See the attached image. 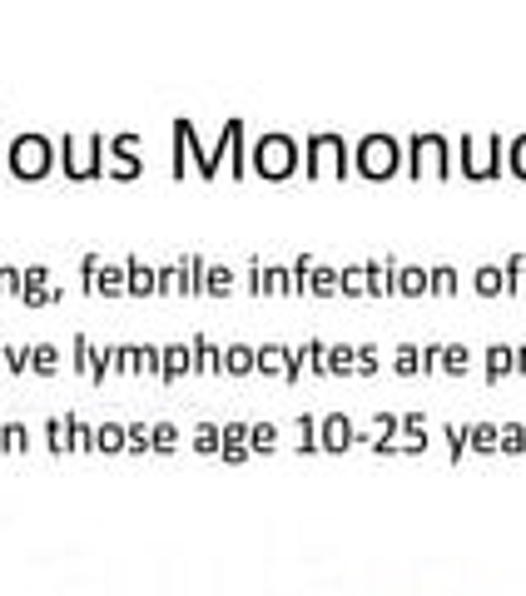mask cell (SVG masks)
Wrapping results in <instances>:
<instances>
[{"instance_id": "cell-4", "label": "cell", "mask_w": 526, "mask_h": 596, "mask_svg": "<svg viewBox=\"0 0 526 596\" xmlns=\"http://www.w3.org/2000/svg\"><path fill=\"white\" fill-rule=\"evenodd\" d=\"M249 169L263 174V179H288L298 169V145L288 135H263L254 154H249Z\"/></svg>"}, {"instance_id": "cell-15", "label": "cell", "mask_w": 526, "mask_h": 596, "mask_svg": "<svg viewBox=\"0 0 526 596\" xmlns=\"http://www.w3.org/2000/svg\"><path fill=\"white\" fill-rule=\"evenodd\" d=\"M512 368H517V348L512 343H492L487 348V383H502Z\"/></svg>"}, {"instance_id": "cell-8", "label": "cell", "mask_w": 526, "mask_h": 596, "mask_svg": "<svg viewBox=\"0 0 526 596\" xmlns=\"http://www.w3.org/2000/svg\"><path fill=\"white\" fill-rule=\"evenodd\" d=\"M358 438V428H353V418H338V413H328V418H318V447H328V452H343V447Z\"/></svg>"}, {"instance_id": "cell-19", "label": "cell", "mask_w": 526, "mask_h": 596, "mask_svg": "<svg viewBox=\"0 0 526 596\" xmlns=\"http://www.w3.org/2000/svg\"><path fill=\"white\" fill-rule=\"evenodd\" d=\"M134 154H139V135H120V140H115V174H120V179H134V174H139V159H134Z\"/></svg>"}, {"instance_id": "cell-13", "label": "cell", "mask_w": 526, "mask_h": 596, "mask_svg": "<svg viewBox=\"0 0 526 596\" xmlns=\"http://www.w3.org/2000/svg\"><path fill=\"white\" fill-rule=\"evenodd\" d=\"M159 289V269H149V264H139V259H130L125 264V294H154Z\"/></svg>"}, {"instance_id": "cell-29", "label": "cell", "mask_w": 526, "mask_h": 596, "mask_svg": "<svg viewBox=\"0 0 526 596\" xmlns=\"http://www.w3.org/2000/svg\"><path fill=\"white\" fill-rule=\"evenodd\" d=\"M229 289H234V274H229V269H209V274H204V294L224 298Z\"/></svg>"}, {"instance_id": "cell-7", "label": "cell", "mask_w": 526, "mask_h": 596, "mask_svg": "<svg viewBox=\"0 0 526 596\" xmlns=\"http://www.w3.org/2000/svg\"><path fill=\"white\" fill-rule=\"evenodd\" d=\"M422 164H427L437 179H447V174H452V145H447L442 135H417V140H412V179H422Z\"/></svg>"}, {"instance_id": "cell-2", "label": "cell", "mask_w": 526, "mask_h": 596, "mask_svg": "<svg viewBox=\"0 0 526 596\" xmlns=\"http://www.w3.org/2000/svg\"><path fill=\"white\" fill-rule=\"evenodd\" d=\"M60 164H65V179H100L105 174V135H65L60 140Z\"/></svg>"}, {"instance_id": "cell-9", "label": "cell", "mask_w": 526, "mask_h": 596, "mask_svg": "<svg viewBox=\"0 0 526 596\" xmlns=\"http://www.w3.org/2000/svg\"><path fill=\"white\" fill-rule=\"evenodd\" d=\"M219 373H229V378L254 373V348H249V343H224V348H219Z\"/></svg>"}, {"instance_id": "cell-1", "label": "cell", "mask_w": 526, "mask_h": 596, "mask_svg": "<svg viewBox=\"0 0 526 596\" xmlns=\"http://www.w3.org/2000/svg\"><path fill=\"white\" fill-rule=\"evenodd\" d=\"M55 159H60V149L50 145L45 135H20V140L5 145V169H10L15 179H25V184L45 179V174L55 169Z\"/></svg>"}, {"instance_id": "cell-6", "label": "cell", "mask_w": 526, "mask_h": 596, "mask_svg": "<svg viewBox=\"0 0 526 596\" xmlns=\"http://www.w3.org/2000/svg\"><path fill=\"white\" fill-rule=\"evenodd\" d=\"M462 174L467 179H497L502 174V135H487V140L462 135Z\"/></svg>"}, {"instance_id": "cell-18", "label": "cell", "mask_w": 526, "mask_h": 596, "mask_svg": "<svg viewBox=\"0 0 526 596\" xmlns=\"http://www.w3.org/2000/svg\"><path fill=\"white\" fill-rule=\"evenodd\" d=\"M219 433H224V447H219V452H224L229 462H244V457H249V423H224Z\"/></svg>"}, {"instance_id": "cell-22", "label": "cell", "mask_w": 526, "mask_h": 596, "mask_svg": "<svg viewBox=\"0 0 526 596\" xmlns=\"http://www.w3.org/2000/svg\"><path fill=\"white\" fill-rule=\"evenodd\" d=\"M467 447L497 452V447H502V428H497V423H472V428H467Z\"/></svg>"}, {"instance_id": "cell-5", "label": "cell", "mask_w": 526, "mask_h": 596, "mask_svg": "<svg viewBox=\"0 0 526 596\" xmlns=\"http://www.w3.org/2000/svg\"><path fill=\"white\" fill-rule=\"evenodd\" d=\"M308 179H323V174H333V179H343L348 169H353V149L343 145V135H313L308 140Z\"/></svg>"}, {"instance_id": "cell-38", "label": "cell", "mask_w": 526, "mask_h": 596, "mask_svg": "<svg viewBox=\"0 0 526 596\" xmlns=\"http://www.w3.org/2000/svg\"><path fill=\"white\" fill-rule=\"evenodd\" d=\"M20 269H0V294H10V298H20Z\"/></svg>"}, {"instance_id": "cell-21", "label": "cell", "mask_w": 526, "mask_h": 596, "mask_svg": "<svg viewBox=\"0 0 526 596\" xmlns=\"http://www.w3.org/2000/svg\"><path fill=\"white\" fill-rule=\"evenodd\" d=\"M30 368H35L40 378H55V373H60V353H55V343H30Z\"/></svg>"}, {"instance_id": "cell-33", "label": "cell", "mask_w": 526, "mask_h": 596, "mask_svg": "<svg viewBox=\"0 0 526 596\" xmlns=\"http://www.w3.org/2000/svg\"><path fill=\"white\" fill-rule=\"evenodd\" d=\"M417 363H422V348H417V343H402V348H397V373L407 378V373H417Z\"/></svg>"}, {"instance_id": "cell-31", "label": "cell", "mask_w": 526, "mask_h": 596, "mask_svg": "<svg viewBox=\"0 0 526 596\" xmlns=\"http://www.w3.org/2000/svg\"><path fill=\"white\" fill-rule=\"evenodd\" d=\"M149 447H154L149 428H144V423H130V428H125V452H149Z\"/></svg>"}, {"instance_id": "cell-23", "label": "cell", "mask_w": 526, "mask_h": 596, "mask_svg": "<svg viewBox=\"0 0 526 596\" xmlns=\"http://www.w3.org/2000/svg\"><path fill=\"white\" fill-rule=\"evenodd\" d=\"M507 289V274H502V264H482L477 269V294L482 298H497Z\"/></svg>"}, {"instance_id": "cell-16", "label": "cell", "mask_w": 526, "mask_h": 596, "mask_svg": "<svg viewBox=\"0 0 526 596\" xmlns=\"http://www.w3.org/2000/svg\"><path fill=\"white\" fill-rule=\"evenodd\" d=\"M393 294L402 298H422V294H432V279H427V269H397V279H393Z\"/></svg>"}, {"instance_id": "cell-17", "label": "cell", "mask_w": 526, "mask_h": 596, "mask_svg": "<svg viewBox=\"0 0 526 596\" xmlns=\"http://www.w3.org/2000/svg\"><path fill=\"white\" fill-rule=\"evenodd\" d=\"M20 298L40 308V303H50V298H60V294L50 289V274H45V269H25V284H20Z\"/></svg>"}, {"instance_id": "cell-20", "label": "cell", "mask_w": 526, "mask_h": 596, "mask_svg": "<svg viewBox=\"0 0 526 596\" xmlns=\"http://www.w3.org/2000/svg\"><path fill=\"white\" fill-rule=\"evenodd\" d=\"M323 358H328V373H333V378H348V373H358V348H353V343H333Z\"/></svg>"}, {"instance_id": "cell-12", "label": "cell", "mask_w": 526, "mask_h": 596, "mask_svg": "<svg viewBox=\"0 0 526 596\" xmlns=\"http://www.w3.org/2000/svg\"><path fill=\"white\" fill-rule=\"evenodd\" d=\"M189 373H219V348L214 338H189Z\"/></svg>"}, {"instance_id": "cell-25", "label": "cell", "mask_w": 526, "mask_h": 596, "mask_svg": "<svg viewBox=\"0 0 526 596\" xmlns=\"http://www.w3.org/2000/svg\"><path fill=\"white\" fill-rule=\"evenodd\" d=\"M95 294H125V269L100 264V274H95Z\"/></svg>"}, {"instance_id": "cell-32", "label": "cell", "mask_w": 526, "mask_h": 596, "mask_svg": "<svg viewBox=\"0 0 526 596\" xmlns=\"http://www.w3.org/2000/svg\"><path fill=\"white\" fill-rule=\"evenodd\" d=\"M313 269H318V259H308V254L293 264V294H308V279H313Z\"/></svg>"}, {"instance_id": "cell-36", "label": "cell", "mask_w": 526, "mask_h": 596, "mask_svg": "<svg viewBox=\"0 0 526 596\" xmlns=\"http://www.w3.org/2000/svg\"><path fill=\"white\" fill-rule=\"evenodd\" d=\"M526 447V428L522 423H507V428H502V452H522Z\"/></svg>"}, {"instance_id": "cell-3", "label": "cell", "mask_w": 526, "mask_h": 596, "mask_svg": "<svg viewBox=\"0 0 526 596\" xmlns=\"http://www.w3.org/2000/svg\"><path fill=\"white\" fill-rule=\"evenodd\" d=\"M353 169L363 179H393L397 169H402V149H397L393 135H368V140H358V149H353Z\"/></svg>"}, {"instance_id": "cell-28", "label": "cell", "mask_w": 526, "mask_h": 596, "mask_svg": "<svg viewBox=\"0 0 526 596\" xmlns=\"http://www.w3.org/2000/svg\"><path fill=\"white\" fill-rule=\"evenodd\" d=\"M194 447H199V452H219V447H224V433H219V423H199V433H194Z\"/></svg>"}, {"instance_id": "cell-39", "label": "cell", "mask_w": 526, "mask_h": 596, "mask_svg": "<svg viewBox=\"0 0 526 596\" xmlns=\"http://www.w3.org/2000/svg\"><path fill=\"white\" fill-rule=\"evenodd\" d=\"M442 433H447V443H452V457H462V447H467V428H457V423H447Z\"/></svg>"}, {"instance_id": "cell-35", "label": "cell", "mask_w": 526, "mask_h": 596, "mask_svg": "<svg viewBox=\"0 0 526 596\" xmlns=\"http://www.w3.org/2000/svg\"><path fill=\"white\" fill-rule=\"evenodd\" d=\"M507 164H512V174H517V179H526V135L512 140V149H507Z\"/></svg>"}, {"instance_id": "cell-14", "label": "cell", "mask_w": 526, "mask_h": 596, "mask_svg": "<svg viewBox=\"0 0 526 596\" xmlns=\"http://www.w3.org/2000/svg\"><path fill=\"white\" fill-rule=\"evenodd\" d=\"M467 368H472V348H467V343H442L437 373H447V378H462Z\"/></svg>"}, {"instance_id": "cell-11", "label": "cell", "mask_w": 526, "mask_h": 596, "mask_svg": "<svg viewBox=\"0 0 526 596\" xmlns=\"http://www.w3.org/2000/svg\"><path fill=\"white\" fill-rule=\"evenodd\" d=\"M224 149H229V169L244 179V174H249V154H244V120H229V125H224Z\"/></svg>"}, {"instance_id": "cell-10", "label": "cell", "mask_w": 526, "mask_h": 596, "mask_svg": "<svg viewBox=\"0 0 526 596\" xmlns=\"http://www.w3.org/2000/svg\"><path fill=\"white\" fill-rule=\"evenodd\" d=\"M159 368H164L159 378L174 388V383L189 373V343H169V348H159Z\"/></svg>"}, {"instance_id": "cell-26", "label": "cell", "mask_w": 526, "mask_h": 596, "mask_svg": "<svg viewBox=\"0 0 526 596\" xmlns=\"http://www.w3.org/2000/svg\"><path fill=\"white\" fill-rule=\"evenodd\" d=\"M95 447L100 452H125V428L120 423H100L95 428Z\"/></svg>"}, {"instance_id": "cell-24", "label": "cell", "mask_w": 526, "mask_h": 596, "mask_svg": "<svg viewBox=\"0 0 526 596\" xmlns=\"http://www.w3.org/2000/svg\"><path fill=\"white\" fill-rule=\"evenodd\" d=\"M427 279H432V294H437V298H452V294H457V269H452V264H437V269H427Z\"/></svg>"}, {"instance_id": "cell-37", "label": "cell", "mask_w": 526, "mask_h": 596, "mask_svg": "<svg viewBox=\"0 0 526 596\" xmlns=\"http://www.w3.org/2000/svg\"><path fill=\"white\" fill-rule=\"evenodd\" d=\"M358 373H363V378H373V373H378V348H373V343H363V348H358Z\"/></svg>"}, {"instance_id": "cell-40", "label": "cell", "mask_w": 526, "mask_h": 596, "mask_svg": "<svg viewBox=\"0 0 526 596\" xmlns=\"http://www.w3.org/2000/svg\"><path fill=\"white\" fill-rule=\"evenodd\" d=\"M437 358H442V343H427V348H422V363H417V368H422V373H437Z\"/></svg>"}, {"instance_id": "cell-27", "label": "cell", "mask_w": 526, "mask_h": 596, "mask_svg": "<svg viewBox=\"0 0 526 596\" xmlns=\"http://www.w3.org/2000/svg\"><path fill=\"white\" fill-rule=\"evenodd\" d=\"M308 294L333 298V294H338V274H333L328 264H318V269H313V279H308Z\"/></svg>"}, {"instance_id": "cell-30", "label": "cell", "mask_w": 526, "mask_h": 596, "mask_svg": "<svg viewBox=\"0 0 526 596\" xmlns=\"http://www.w3.org/2000/svg\"><path fill=\"white\" fill-rule=\"evenodd\" d=\"M149 438H154V452H174V447H179L174 423H154V428H149Z\"/></svg>"}, {"instance_id": "cell-34", "label": "cell", "mask_w": 526, "mask_h": 596, "mask_svg": "<svg viewBox=\"0 0 526 596\" xmlns=\"http://www.w3.org/2000/svg\"><path fill=\"white\" fill-rule=\"evenodd\" d=\"M249 443L259 447V452H268V447L278 443V428H273V423H254V428H249Z\"/></svg>"}]
</instances>
